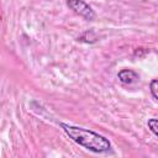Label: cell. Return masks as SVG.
<instances>
[{"instance_id": "cell-1", "label": "cell", "mask_w": 158, "mask_h": 158, "mask_svg": "<svg viewBox=\"0 0 158 158\" xmlns=\"http://www.w3.org/2000/svg\"><path fill=\"white\" fill-rule=\"evenodd\" d=\"M59 126L69 136V138H72L74 142H77L78 144L83 146L84 148H86L89 151H93L95 153H102V152L110 151V148H111L110 141L106 137H104L94 131H90V130H86L83 127H78V126H72V125H68L64 122H60Z\"/></svg>"}, {"instance_id": "cell-2", "label": "cell", "mask_w": 158, "mask_h": 158, "mask_svg": "<svg viewBox=\"0 0 158 158\" xmlns=\"http://www.w3.org/2000/svg\"><path fill=\"white\" fill-rule=\"evenodd\" d=\"M67 6L69 9H72L75 14H78L79 16L84 17L85 20H94L95 19V12L91 9V6H89L84 0H67Z\"/></svg>"}, {"instance_id": "cell-3", "label": "cell", "mask_w": 158, "mask_h": 158, "mask_svg": "<svg viewBox=\"0 0 158 158\" xmlns=\"http://www.w3.org/2000/svg\"><path fill=\"white\" fill-rule=\"evenodd\" d=\"M117 78L123 84H132L138 79V74L132 69H122L117 73Z\"/></svg>"}, {"instance_id": "cell-4", "label": "cell", "mask_w": 158, "mask_h": 158, "mask_svg": "<svg viewBox=\"0 0 158 158\" xmlns=\"http://www.w3.org/2000/svg\"><path fill=\"white\" fill-rule=\"evenodd\" d=\"M149 130L158 137V118H149L147 122Z\"/></svg>"}, {"instance_id": "cell-5", "label": "cell", "mask_w": 158, "mask_h": 158, "mask_svg": "<svg viewBox=\"0 0 158 158\" xmlns=\"http://www.w3.org/2000/svg\"><path fill=\"white\" fill-rule=\"evenodd\" d=\"M149 89H151V93H152L153 98L158 100V79H153V80L151 81Z\"/></svg>"}]
</instances>
